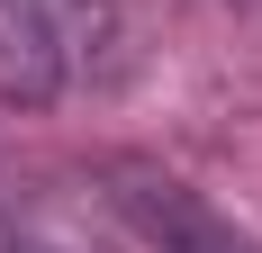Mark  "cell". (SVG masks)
Here are the masks:
<instances>
[{"mask_svg": "<svg viewBox=\"0 0 262 253\" xmlns=\"http://www.w3.org/2000/svg\"><path fill=\"white\" fill-rule=\"evenodd\" d=\"M0 253H18V244H9V235H0Z\"/></svg>", "mask_w": 262, "mask_h": 253, "instance_id": "cell-3", "label": "cell"}, {"mask_svg": "<svg viewBox=\"0 0 262 253\" xmlns=\"http://www.w3.org/2000/svg\"><path fill=\"white\" fill-rule=\"evenodd\" d=\"M108 199H118V217L154 253H253L235 226H217L208 208L190 199L172 172H154V163H108Z\"/></svg>", "mask_w": 262, "mask_h": 253, "instance_id": "cell-1", "label": "cell"}, {"mask_svg": "<svg viewBox=\"0 0 262 253\" xmlns=\"http://www.w3.org/2000/svg\"><path fill=\"white\" fill-rule=\"evenodd\" d=\"M73 64V0H0V100L46 109Z\"/></svg>", "mask_w": 262, "mask_h": 253, "instance_id": "cell-2", "label": "cell"}]
</instances>
